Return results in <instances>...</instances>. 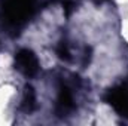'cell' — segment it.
<instances>
[{"label": "cell", "mask_w": 128, "mask_h": 126, "mask_svg": "<svg viewBox=\"0 0 128 126\" xmlns=\"http://www.w3.org/2000/svg\"><path fill=\"white\" fill-rule=\"evenodd\" d=\"M104 99L118 114L128 119V83L109 89Z\"/></svg>", "instance_id": "obj_2"}, {"label": "cell", "mask_w": 128, "mask_h": 126, "mask_svg": "<svg viewBox=\"0 0 128 126\" xmlns=\"http://www.w3.org/2000/svg\"><path fill=\"white\" fill-rule=\"evenodd\" d=\"M37 9V0H2L0 18L8 28L20 30Z\"/></svg>", "instance_id": "obj_1"}, {"label": "cell", "mask_w": 128, "mask_h": 126, "mask_svg": "<svg viewBox=\"0 0 128 126\" xmlns=\"http://www.w3.org/2000/svg\"><path fill=\"white\" fill-rule=\"evenodd\" d=\"M22 108L28 113H32L33 110L36 108V94H34V89H33L30 85L26 86V91H24V98H22Z\"/></svg>", "instance_id": "obj_5"}, {"label": "cell", "mask_w": 128, "mask_h": 126, "mask_svg": "<svg viewBox=\"0 0 128 126\" xmlns=\"http://www.w3.org/2000/svg\"><path fill=\"white\" fill-rule=\"evenodd\" d=\"M57 55L60 57V60L63 61H70V49H68V45L66 42H60V45L57 46Z\"/></svg>", "instance_id": "obj_6"}, {"label": "cell", "mask_w": 128, "mask_h": 126, "mask_svg": "<svg viewBox=\"0 0 128 126\" xmlns=\"http://www.w3.org/2000/svg\"><path fill=\"white\" fill-rule=\"evenodd\" d=\"M73 108H74V102H73V96H72L70 89L67 86H61L60 88V92H58V98H57V105H55L57 116L64 117Z\"/></svg>", "instance_id": "obj_4"}, {"label": "cell", "mask_w": 128, "mask_h": 126, "mask_svg": "<svg viewBox=\"0 0 128 126\" xmlns=\"http://www.w3.org/2000/svg\"><path fill=\"white\" fill-rule=\"evenodd\" d=\"M15 67L26 76V77H34L39 70V60L34 55V52L30 49H21L15 55Z\"/></svg>", "instance_id": "obj_3"}, {"label": "cell", "mask_w": 128, "mask_h": 126, "mask_svg": "<svg viewBox=\"0 0 128 126\" xmlns=\"http://www.w3.org/2000/svg\"><path fill=\"white\" fill-rule=\"evenodd\" d=\"M104 1H107V0H94V3H96V4H103Z\"/></svg>", "instance_id": "obj_8"}, {"label": "cell", "mask_w": 128, "mask_h": 126, "mask_svg": "<svg viewBox=\"0 0 128 126\" xmlns=\"http://www.w3.org/2000/svg\"><path fill=\"white\" fill-rule=\"evenodd\" d=\"M63 9H64V15L68 18L72 15V12L74 10V1L73 0H63Z\"/></svg>", "instance_id": "obj_7"}]
</instances>
